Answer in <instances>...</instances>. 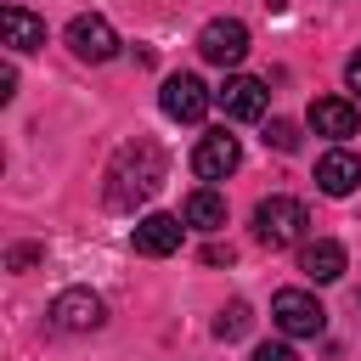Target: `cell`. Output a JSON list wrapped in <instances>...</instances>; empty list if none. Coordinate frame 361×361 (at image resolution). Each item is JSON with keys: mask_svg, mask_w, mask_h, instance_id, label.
I'll return each instance as SVG.
<instances>
[{"mask_svg": "<svg viewBox=\"0 0 361 361\" xmlns=\"http://www.w3.org/2000/svg\"><path fill=\"white\" fill-rule=\"evenodd\" d=\"M164 175H169V158H164V147L152 141V135H135V141H124L118 152H113V164H107V186H102V197L113 203V209H135V203H147L158 186H164Z\"/></svg>", "mask_w": 361, "mask_h": 361, "instance_id": "6da1fadb", "label": "cell"}, {"mask_svg": "<svg viewBox=\"0 0 361 361\" xmlns=\"http://www.w3.org/2000/svg\"><path fill=\"white\" fill-rule=\"evenodd\" d=\"M305 226H310V214H305V203L299 197H259V209H254V237L265 243V248H293L299 237H305Z\"/></svg>", "mask_w": 361, "mask_h": 361, "instance_id": "7a4b0ae2", "label": "cell"}, {"mask_svg": "<svg viewBox=\"0 0 361 361\" xmlns=\"http://www.w3.org/2000/svg\"><path fill=\"white\" fill-rule=\"evenodd\" d=\"M271 322H276L288 338H316V333L327 327V310H322L316 293H305V288H282V293L271 299Z\"/></svg>", "mask_w": 361, "mask_h": 361, "instance_id": "3957f363", "label": "cell"}, {"mask_svg": "<svg viewBox=\"0 0 361 361\" xmlns=\"http://www.w3.org/2000/svg\"><path fill=\"white\" fill-rule=\"evenodd\" d=\"M107 322V305H102V293H90V288H62L56 299H51V327L56 333H96Z\"/></svg>", "mask_w": 361, "mask_h": 361, "instance_id": "277c9868", "label": "cell"}, {"mask_svg": "<svg viewBox=\"0 0 361 361\" xmlns=\"http://www.w3.org/2000/svg\"><path fill=\"white\" fill-rule=\"evenodd\" d=\"M68 51H73L79 62H113V56H118V34H113L107 17L85 11V17L68 23Z\"/></svg>", "mask_w": 361, "mask_h": 361, "instance_id": "5b68a950", "label": "cell"}, {"mask_svg": "<svg viewBox=\"0 0 361 361\" xmlns=\"http://www.w3.org/2000/svg\"><path fill=\"white\" fill-rule=\"evenodd\" d=\"M197 51H203V62H214V68H237V62L248 56V28H243L237 17H214V23H203Z\"/></svg>", "mask_w": 361, "mask_h": 361, "instance_id": "8992f818", "label": "cell"}, {"mask_svg": "<svg viewBox=\"0 0 361 361\" xmlns=\"http://www.w3.org/2000/svg\"><path fill=\"white\" fill-rule=\"evenodd\" d=\"M158 107H164L175 124H197V118L209 113V90H203L197 73H169L164 90H158Z\"/></svg>", "mask_w": 361, "mask_h": 361, "instance_id": "52a82bcc", "label": "cell"}, {"mask_svg": "<svg viewBox=\"0 0 361 361\" xmlns=\"http://www.w3.org/2000/svg\"><path fill=\"white\" fill-rule=\"evenodd\" d=\"M237 164H243V147H237V135H226V130H209V135L192 147V175H197V180H226Z\"/></svg>", "mask_w": 361, "mask_h": 361, "instance_id": "ba28073f", "label": "cell"}, {"mask_svg": "<svg viewBox=\"0 0 361 361\" xmlns=\"http://www.w3.org/2000/svg\"><path fill=\"white\" fill-rule=\"evenodd\" d=\"M214 102L226 107V118H237V124H254V118H265V85L259 79H248V73H231L220 90H214Z\"/></svg>", "mask_w": 361, "mask_h": 361, "instance_id": "9c48e42d", "label": "cell"}, {"mask_svg": "<svg viewBox=\"0 0 361 361\" xmlns=\"http://www.w3.org/2000/svg\"><path fill=\"white\" fill-rule=\"evenodd\" d=\"M180 231H186V220H180V214H141V220H135V231H130V243H135V254L164 259V254H175V248H180Z\"/></svg>", "mask_w": 361, "mask_h": 361, "instance_id": "30bf717a", "label": "cell"}, {"mask_svg": "<svg viewBox=\"0 0 361 361\" xmlns=\"http://www.w3.org/2000/svg\"><path fill=\"white\" fill-rule=\"evenodd\" d=\"M316 186H322L327 197H350V192L361 186V158H355L350 147L322 152V158H316Z\"/></svg>", "mask_w": 361, "mask_h": 361, "instance_id": "8fae6325", "label": "cell"}, {"mask_svg": "<svg viewBox=\"0 0 361 361\" xmlns=\"http://www.w3.org/2000/svg\"><path fill=\"white\" fill-rule=\"evenodd\" d=\"M310 130L327 135V141H350L355 135V107L344 96H316L310 102Z\"/></svg>", "mask_w": 361, "mask_h": 361, "instance_id": "7c38bea8", "label": "cell"}, {"mask_svg": "<svg viewBox=\"0 0 361 361\" xmlns=\"http://www.w3.org/2000/svg\"><path fill=\"white\" fill-rule=\"evenodd\" d=\"M299 271H305L310 282H338V276H344V243H333V237L305 243V248H299Z\"/></svg>", "mask_w": 361, "mask_h": 361, "instance_id": "4fadbf2b", "label": "cell"}, {"mask_svg": "<svg viewBox=\"0 0 361 361\" xmlns=\"http://www.w3.org/2000/svg\"><path fill=\"white\" fill-rule=\"evenodd\" d=\"M0 28H6V45H11L17 56L45 45V17H34L28 6H6V11H0Z\"/></svg>", "mask_w": 361, "mask_h": 361, "instance_id": "5bb4252c", "label": "cell"}, {"mask_svg": "<svg viewBox=\"0 0 361 361\" xmlns=\"http://www.w3.org/2000/svg\"><path fill=\"white\" fill-rule=\"evenodd\" d=\"M180 220H186L192 231H220V226H226V197H220V192H209V186H197V192L186 197Z\"/></svg>", "mask_w": 361, "mask_h": 361, "instance_id": "9a60e30c", "label": "cell"}, {"mask_svg": "<svg viewBox=\"0 0 361 361\" xmlns=\"http://www.w3.org/2000/svg\"><path fill=\"white\" fill-rule=\"evenodd\" d=\"M248 327H254V310H248L243 299H231V305H226V310L214 316V338H226V344H237V338H243Z\"/></svg>", "mask_w": 361, "mask_h": 361, "instance_id": "2e32d148", "label": "cell"}, {"mask_svg": "<svg viewBox=\"0 0 361 361\" xmlns=\"http://www.w3.org/2000/svg\"><path fill=\"white\" fill-rule=\"evenodd\" d=\"M265 147H276V152H293V147H299V124H288V118H271V130H265Z\"/></svg>", "mask_w": 361, "mask_h": 361, "instance_id": "e0dca14e", "label": "cell"}, {"mask_svg": "<svg viewBox=\"0 0 361 361\" xmlns=\"http://www.w3.org/2000/svg\"><path fill=\"white\" fill-rule=\"evenodd\" d=\"M39 254H45L39 243H17V248L6 254V271H28V265H39Z\"/></svg>", "mask_w": 361, "mask_h": 361, "instance_id": "ac0fdd59", "label": "cell"}, {"mask_svg": "<svg viewBox=\"0 0 361 361\" xmlns=\"http://www.w3.org/2000/svg\"><path fill=\"white\" fill-rule=\"evenodd\" d=\"M254 361H299V350H293V344H259Z\"/></svg>", "mask_w": 361, "mask_h": 361, "instance_id": "d6986e66", "label": "cell"}, {"mask_svg": "<svg viewBox=\"0 0 361 361\" xmlns=\"http://www.w3.org/2000/svg\"><path fill=\"white\" fill-rule=\"evenodd\" d=\"M344 85H350V90H355V96H361V51H355V56H350V62H344Z\"/></svg>", "mask_w": 361, "mask_h": 361, "instance_id": "ffe728a7", "label": "cell"}, {"mask_svg": "<svg viewBox=\"0 0 361 361\" xmlns=\"http://www.w3.org/2000/svg\"><path fill=\"white\" fill-rule=\"evenodd\" d=\"M11 96H17V68H6V73H0V102H11Z\"/></svg>", "mask_w": 361, "mask_h": 361, "instance_id": "44dd1931", "label": "cell"}, {"mask_svg": "<svg viewBox=\"0 0 361 361\" xmlns=\"http://www.w3.org/2000/svg\"><path fill=\"white\" fill-rule=\"evenodd\" d=\"M265 6H271V11H282V6H288V0H265Z\"/></svg>", "mask_w": 361, "mask_h": 361, "instance_id": "7402d4cb", "label": "cell"}, {"mask_svg": "<svg viewBox=\"0 0 361 361\" xmlns=\"http://www.w3.org/2000/svg\"><path fill=\"white\" fill-rule=\"evenodd\" d=\"M355 305H361V293H355Z\"/></svg>", "mask_w": 361, "mask_h": 361, "instance_id": "603a6c76", "label": "cell"}]
</instances>
